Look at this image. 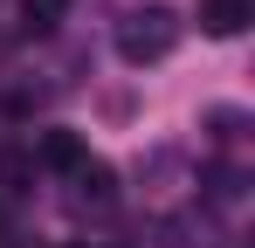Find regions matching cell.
Returning a JSON list of instances; mask_svg holds the SVG:
<instances>
[{
	"label": "cell",
	"mask_w": 255,
	"mask_h": 248,
	"mask_svg": "<svg viewBox=\"0 0 255 248\" xmlns=\"http://www.w3.org/2000/svg\"><path fill=\"white\" fill-rule=\"evenodd\" d=\"M249 21H255V0H200V28L214 41H235Z\"/></svg>",
	"instance_id": "7a4b0ae2"
},
{
	"label": "cell",
	"mask_w": 255,
	"mask_h": 248,
	"mask_svg": "<svg viewBox=\"0 0 255 248\" xmlns=\"http://www.w3.org/2000/svg\"><path fill=\"white\" fill-rule=\"evenodd\" d=\"M35 186V152L28 145H0V193H28Z\"/></svg>",
	"instance_id": "277c9868"
},
{
	"label": "cell",
	"mask_w": 255,
	"mask_h": 248,
	"mask_svg": "<svg viewBox=\"0 0 255 248\" xmlns=\"http://www.w3.org/2000/svg\"><path fill=\"white\" fill-rule=\"evenodd\" d=\"M62 14H69V0H21V21H28L35 35H48V28H55Z\"/></svg>",
	"instance_id": "5b68a950"
},
{
	"label": "cell",
	"mask_w": 255,
	"mask_h": 248,
	"mask_svg": "<svg viewBox=\"0 0 255 248\" xmlns=\"http://www.w3.org/2000/svg\"><path fill=\"white\" fill-rule=\"evenodd\" d=\"M28 152H35V172H76V165L90 159L83 152V138H76V131H42V145H28Z\"/></svg>",
	"instance_id": "3957f363"
},
{
	"label": "cell",
	"mask_w": 255,
	"mask_h": 248,
	"mask_svg": "<svg viewBox=\"0 0 255 248\" xmlns=\"http://www.w3.org/2000/svg\"><path fill=\"white\" fill-rule=\"evenodd\" d=\"M179 14L172 7H131L125 21H118V55H125L131 69H145V62H166L172 48H179Z\"/></svg>",
	"instance_id": "6da1fadb"
},
{
	"label": "cell",
	"mask_w": 255,
	"mask_h": 248,
	"mask_svg": "<svg viewBox=\"0 0 255 248\" xmlns=\"http://www.w3.org/2000/svg\"><path fill=\"white\" fill-rule=\"evenodd\" d=\"M76 186H83V200H111V165L83 159V165H76Z\"/></svg>",
	"instance_id": "8992f818"
}]
</instances>
